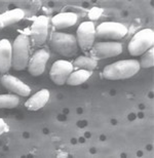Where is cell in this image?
<instances>
[{"label":"cell","instance_id":"cell-7","mask_svg":"<svg viewBox=\"0 0 154 158\" xmlns=\"http://www.w3.org/2000/svg\"><path fill=\"white\" fill-rule=\"evenodd\" d=\"M127 28L117 22H103L96 28V37L105 40H117L127 36Z\"/></svg>","mask_w":154,"mask_h":158},{"label":"cell","instance_id":"cell-9","mask_svg":"<svg viewBox=\"0 0 154 158\" xmlns=\"http://www.w3.org/2000/svg\"><path fill=\"white\" fill-rule=\"evenodd\" d=\"M74 71L73 64L66 60H58L52 64L51 68V79L56 85H63L66 83L67 79Z\"/></svg>","mask_w":154,"mask_h":158},{"label":"cell","instance_id":"cell-21","mask_svg":"<svg viewBox=\"0 0 154 158\" xmlns=\"http://www.w3.org/2000/svg\"><path fill=\"white\" fill-rule=\"evenodd\" d=\"M101 11H102L101 9L93 8L92 10L89 11V18L93 19V20H96V19H98L100 17V15H101V14H98V12H101Z\"/></svg>","mask_w":154,"mask_h":158},{"label":"cell","instance_id":"cell-1","mask_svg":"<svg viewBox=\"0 0 154 158\" xmlns=\"http://www.w3.org/2000/svg\"><path fill=\"white\" fill-rule=\"evenodd\" d=\"M140 69V63L137 60H121L107 65L102 72V76L107 80H123L133 77Z\"/></svg>","mask_w":154,"mask_h":158},{"label":"cell","instance_id":"cell-13","mask_svg":"<svg viewBox=\"0 0 154 158\" xmlns=\"http://www.w3.org/2000/svg\"><path fill=\"white\" fill-rule=\"evenodd\" d=\"M49 98H51L49 90L44 88V89L37 91L36 94L31 96L25 103V106L30 111H37V110L43 108L48 103Z\"/></svg>","mask_w":154,"mask_h":158},{"label":"cell","instance_id":"cell-10","mask_svg":"<svg viewBox=\"0 0 154 158\" xmlns=\"http://www.w3.org/2000/svg\"><path fill=\"white\" fill-rule=\"evenodd\" d=\"M49 52L46 48H40L30 56L29 63H28V71L33 76H40L44 73L46 63L49 60Z\"/></svg>","mask_w":154,"mask_h":158},{"label":"cell","instance_id":"cell-5","mask_svg":"<svg viewBox=\"0 0 154 158\" xmlns=\"http://www.w3.org/2000/svg\"><path fill=\"white\" fill-rule=\"evenodd\" d=\"M122 50L123 46L121 43L116 41H102L94 44L92 49L89 50V56L96 61H99V60L117 56L122 52Z\"/></svg>","mask_w":154,"mask_h":158},{"label":"cell","instance_id":"cell-11","mask_svg":"<svg viewBox=\"0 0 154 158\" xmlns=\"http://www.w3.org/2000/svg\"><path fill=\"white\" fill-rule=\"evenodd\" d=\"M0 82L6 89L22 97H28L31 94V88L28 84L23 82L21 79L9 74H3L0 77Z\"/></svg>","mask_w":154,"mask_h":158},{"label":"cell","instance_id":"cell-15","mask_svg":"<svg viewBox=\"0 0 154 158\" xmlns=\"http://www.w3.org/2000/svg\"><path fill=\"white\" fill-rule=\"evenodd\" d=\"M25 17V12L21 8H15L0 14V30L3 28L15 24Z\"/></svg>","mask_w":154,"mask_h":158},{"label":"cell","instance_id":"cell-17","mask_svg":"<svg viewBox=\"0 0 154 158\" xmlns=\"http://www.w3.org/2000/svg\"><path fill=\"white\" fill-rule=\"evenodd\" d=\"M73 67L76 70H87V71H94L98 66V61L92 59L87 56H80L74 60L72 63Z\"/></svg>","mask_w":154,"mask_h":158},{"label":"cell","instance_id":"cell-6","mask_svg":"<svg viewBox=\"0 0 154 158\" xmlns=\"http://www.w3.org/2000/svg\"><path fill=\"white\" fill-rule=\"evenodd\" d=\"M49 32V19L40 15L34 21L30 31V44L33 48H38L45 43Z\"/></svg>","mask_w":154,"mask_h":158},{"label":"cell","instance_id":"cell-18","mask_svg":"<svg viewBox=\"0 0 154 158\" xmlns=\"http://www.w3.org/2000/svg\"><path fill=\"white\" fill-rule=\"evenodd\" d=\"M19 103H20V99H19L17 94H0V109L15 108V107L19 106Z\"/></svg>","mask_w":154,"mask_h":158},{"label":"cell","instance_id":"cell-19","mask_svg":"<svg viewBox=\"0 0 154 158\" xmlns=\"http://www.w3.org/2000/svg\"><path fill=\"white\" fill-rule=\"evenodd\" d=\"M140 63V67L141 68H151L154 65V49L153 47H151L150 49H148L147 52H145L142 55Z\"/></svg>","mask_w":154,"mask_h":158},{"label":"cell","instance_id":"cell-12","mask_svg":"<svg viewBox=\"0 0 154 158\" xmlns=\"http://www.w3.org/2000/svg\"><path fill=\"white\" fill-rule=\"evenodd\" d=\"M12 64V44L8 39L0 40V74H6Z\"/></svg>","mask_w":154,"mask_h":158},{"label":"cell","instance_id":"cell-16","mask_svg":"<svg viewBox=\"0 0 154 158\" xmlns=\"http://www.w3.org/2000/svg\"><path fill=\"white\" fill-rule=\"evenodd\" d=\"M93 75V71H87V70H75L69 75V77L66 81V83L68 85H80L84 83L90 78Z\"/></svg>","mask_w":154,"mask_h":158},{"label":"cell","instance_id":"cell-2","mask_svg":"<svg viewBox=\"0 0 154 158\" xmlns=\"http://www.w3.org/2000/svg\"><path fill=\"white\" fill-rule=\"evenodd\" d=\"M49 45L53 52L66 58H71L78 52L76 37L69 33L52 32L49 39Z\"/></svg>","mask_w":154,"mask_h":158},{"label":"cell","instance_id":"cell-3","mask_svg":"<svg viewBox=\"0 0 154 158\" xmlns=\"http://www.w3.org/2000/svg\"><path fill=\"white\" fill-rule=\"evenodd\" d=\"M31 44L29 36L22 33L17 36L12 44V64L11 67L17 71L27 68L30 60Z\"/></svg>","mask_w":154,"mask_h":158},{"label":"cell","instance_id":"cell-14","mask_svg":"<svg viewBox=\"0 0 154 158\" xmlns=\"http://www.w3.org/2000/svg\"><path fill=\"white\" fill-rule=\"evenodd\" d=\"M77 21L78 17L74 12H60L52 19V24L55 29H64L74 26Z\"/></svg>","mask_w":154,"mask_h":158},{"label":"cell","instance_id":"cell-8","mask_svg":"<svg viewBox=\"0 0 154 158\" xmlns=\"http://www.w3.org/2000/svg\"><path fill=\"white\" fill-rule=\"evenodd\" d=\"M96 39V27L94 22L87 21L82 22L77 29L76 32V40L78 46L83 52H89L93 45L95 44Z\"/></svg>","mask_w":154,"mask_h":158},{"label":"cell","instance_id":"cell-4","mask_svg":"<svg viewBox=\"0 0 154 158\" xmlns=\"http://www.w3.org/2000/svg\"><path fill=\"white\" fill-rule=\"evenodd\" d=\"M154 32L152 29L140 30L133 36L128 43V52L134 56H139L153 47Z\"/></svg>","mask_w":154,"mask_h":158},{"label":"cell","instance_id":"cell-20","mask_svg":"<svg viewBox=\"0 0 154 158\" xmlns=\"http://www.w3.org/2000/svg\"><path fill=\"white\" fill-rule=\"evenodd\" d=\"M9 131V126L2 118H0V135Z\"/></svg>","mask_w":154,"mask_h":158}]
</instances>
